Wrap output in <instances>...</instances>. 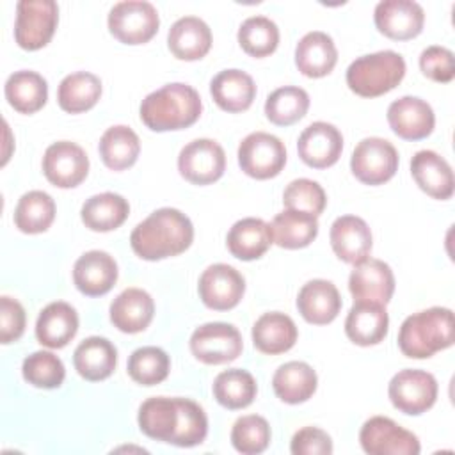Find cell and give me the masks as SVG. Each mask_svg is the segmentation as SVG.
<instances>
[{
    "mask_svg": "<svg viewBox=\"0 0 455 455\" xmlns=\"http://www.w3.org/2000/svg\"><path fill=\"white\" fill-rule=\"evenodd\" d=\"M137 421L148 437L181 448L201 444L208 434L203 407L188 398H148L139 407Z\"/></svg>",
    "mask_w": 455,
    "mask_h": 455,
    "instance_id": "6da1fadb",
    "label": "cell"
},
{
    "mask_svg": "<svg viewBox=\"0 0 455 455\" xmlns=\"http://www.w3.org/2000/svg\"><path fill=\"white\" fill-rule=\"evenodd\" d=\"M194 240L190 219L176 208H158L139 222L130 235L133 252L148 261H158L185 252Z\"/></svg>",
    "mask_w": 455,
    "mask_h": 455,
    "instance_id": "7a4b0ae2",
    "label": "cell"
},
{
    "mask_svg": "<svg viewBox=\"0 0 455 455\" xmlns=\"http://www.w3.org/2000/svg\"><path fill=\"white\" fill-rule=\"evenodd\" d=\"M203 112L199 92L181 82L167 84L149 92L140 103V119L153 132H171L192 126Z\"/></svg>",
    "mask_w": 455,
    "mask_h": 455,
    "instance_id": "3957f363",
    "label": "cell"
},
{
    "mask_svg": "<svg viewBox=\"0 0 455 455\" xmlns=\"http://www.w3.org/2000/svg\"><path fill=\"white\" fill-rule=\"evenodd\" d=\"M453 311L434 306L403 320L398 331V347L411 359H427L453 345Z\"/></svg>",
    "mask_w": 455,
    "mask_h": 455,
    "instance_id": "277c9868",
    "label": "cell"
},
{
    "mask_svg": "<svg viewBox=\"0 0 455 455\" xmlns=\"http://www.w3.org/2000/svg\"><path fill=\"white\" fill-rule=\"evenodd\" d=\"M405 76V60L393 50L357 57L347 69V85L363 98H377L393 91Z\"/></svg>",
    "mask_w": 455,
    "mask_h": 455,
    "instance_id": "5b68a950",
    "label": "cell"
},
{
    "mask_svg": "<svg viewBox=\"0 0 455 455\" xmlns=\"http://www.w3.org/2000/svg\"><path fill=\"white\" fill-rule=\"evenodd\" d=\"M59 23L53 0H21L16 5L14 39L23 50H39L50 43Z\"/></svg>",
    "mask_w": 455,
    "mask_h": 455,
    "instance_id": "8992f818",
    "label": "cell"
},
{
    "mask_svg": "<svg viewBox=\"0 0 455 455\" xmlns=\"http://www.w3.org/2000/svg\"><path fill=\"white\" fill-rule=\"evenodd\" d=\"M160 27L158 11L144 0L117 2L108 12L110 34L124 44H144L155 37Z\"/></svg>",
    "mask_w": 455,
    "mask_h": 455,
    "instance_id": "52a82bcc",
    "label": "cell"
},
{
    "mask_svg": "<svg viewBox=\"0 0 455 455\" xmlns=\"http://www.w3.org/2000/svg\"><path fill=\"white\" fill-rule=\"evenodd\" d=\"M242 171L256 180L277 176L286 164V148L279 137L267 132L249 133L238 146Z\"/></svg>",
    "mask_w": 455,
    "mask_h": 455,
    "instance_id": "ba28073f",
    "label": "cell"
},
{
    "mask_svg": "<svg viewBox=\"0 0 455 455\" xmlns=\"http://www.w3.org/2000/svg\"><path fill=\"white\" fill-rule=\"evenodd\" d=\"M387 395L395 409L403 414L418 416L427 412L437 398V380L425 370H402L393 375Z\"/></svg>",
    "mask_w": 455,
    "mask_h": 455,
    "instance_id": "9c48e42d",
    "label": "cell"
},
{
    "mask_svg": "<svg viewBox=\"0 0 455 455\" xmlns=\"http://www.w3.org/2000/svg\"><path fill=\"white\" fill-rule=\"evenodd\" d=\"M350 169L361 183L382 185L389 181L398 169V151L386 139L366 137L355 146Z\"/></svg>",
    "mask_w": 455,
    "mask_h": 455,
    "instance_id": "30bf717a",
    "label": "cell"
},
{
    "mask_svg": "<svg viewBox=\"0 0 455 455\" xmlns=\"http://www.w3.org/2000/svg\"><path fill=\"white\" fill-rule=\"evenodd\" d=\"M242 350V334L235 325L226 322L203 323L190 336V352L204 364L231 363Z\"/></svg>",
    "mask_w": 455,
    "mask_h": 455,
    "instance_id": "8fae6325",
    "label": "cell"
},
{
    "mask_svg": "<svg viewBox=\"0 0 455 455\" xmlns=\"http://www.w3.org/2000/svg\"><path fill=\"white\" fill-rule=\"evenodd\" d=\"M361 446L370 455H418V437L386 416H373L364 421L359 432Z\"/></svg>",
    "mask_w": 455,
    "mask_h": 455,
    "instance_id": "7c38bea8",
    "label": "cell"
},
{
    "mask_svg": "<svg viewBox=\"0 0 455 455\" xmlns=\"http://www.w3.org/2000/svg\"><path fill=\"white\" fill-rule=\"evenodd\" d=\"M178 171L192 185H210L226 171V153L212 139H196L178 155Z\"/></svg>",
    "mask_w": 455,
    "mask_h": 455,
    "instance_id": "4fadbf2b",
    "label": "cell"
},
{
    "mask_svg": "<svg viewBox=\"0 0 455 455\" xmlns=\"http://www.w3.org/2000/svg\"><path fill=\"white\" fill-rule=\"evenodd\" d=\"M43 172L52 185L59 188H73L85 180L89 172V158L78 144L59 140L46 148Z\"/></svg>",
    "mask_w": 455,
    "mask_h": 455,
    "instance_id": "5bb4252c",
    "label": "cell"
},
{
    "mask_svg": "<svg viewBox=\"0 0 455 455\" xmlns=\"http://www.w3.org/2000/svg\"><path fill=\"white\" fill-rule=\"evenodd\" d=\"M197 290L206 307L215 311H228L242 300L245 291V279L231 265L215 263L201 274Z\"/></svg>",
    "mask_w": 455,
    "mask_h": 455,
    "instance_id": "9a60e30c",
    "label": "cell"
},
{
    "mask_svg": "<svg viewBox=\"0 0 455 455\" xmlns=\"http://www.w3.org/2000/svg\"><path fill=\"white\" fill-rule=\"evenodd\" d=\"M375 27L380 34L395 41H407L421 34L425 11L412 0H384L373 12Z\"/></svg>",
    "mask_w": 455,
    "mask_h": 455,
    "instance_id": "2e32d148",
    "label": "cell"
},
{
    "mask_svg": "<svg viewBox=\"0 0 455 455\" xmlns=\"http://www.w3.org/2000/svg\"><path fill=\"white\" fill-rule=\"evenodd\" d=\"M300 160L313 169H327L338 162L343 151L341 132L325 121L311 123L297 140Z\"/></svg>",
    "mask_w": 455,
    "mask_h": 455,
    "instance_id": "e0dca14e",
    "label": "cell"
},
{
    "mask_svg": "<svg viewBox=\"0 0 455 455\" xmlns=\"http://www.w3.org/2000/svg\"><path fill=\"white\" fill-rule=\"evenodd\" d=\"M387 123L403 140H421L434 132L432 107L416 96H402L387 107Z\"/></svg>",
    "mask_w": 455,
    "mask_h": 455,
    "instance_id": "ac0fdd59",
    "label": "cell"
},
{
    "mask_svg": "<svg viewBox=\"0 0 455 455\" xmlns=\"http://www.w3.org/2000/svg\"><path fill=\"white\" fill-rule=\"evenodd\" d=\"M348 290L354 300H368L386 306L395 291L393 270L382 259L366 258L354 265L348 277Z\"/></svg>",
    "mask_w": 455,
    "mask_h": 455,
    "instance_id": "d6986e66",
    "label": "cell"
},
{
    "mask_svg": "<svg viewBox=\"0 0 455 455\" xmlns=\"http://www.w3.org/2000/svg\"><path fill=\"white\" fill-rule=\"evenodd\" d=\"M73 281L87 297L105 295L117 281V263L105 251H87L75 261Z\"/></svg>",
    "mask_w": 455,
    "mask_h": 455,
    "instance_id": "ffe728a7",
    "label": "cell"
},
{
    "mask_svg": "<svg viewBox=\"0 0 455 455\" xmlns=\"http://www.w3.org/2000/svg\"><path fill=\"white\" fill-rule=\"evenodd\" d=\"M331 245L334 254L350 265H357L370 256L371 231L368 224L355 215H341L331 226Z\"/></svg>",
    "mask_w": 455,
    "mask_h": 455,
    "instance_id": "44dd1931",
    "label": "cell"
},
{
    "mask_svg": "<svg viewBox=\"0 0 455 455\" xmlns=\"http://www.w3.org/2000/svg\"><path fill=\"white\" fill-rule=\"evenodd\" d=\"M389 316L384 304L355 300L345 320V332L350 341L361 347L380 343L387 336Z\"/></svg>",
    "mask_w": 455,
    "mask_h": 455,
    "instance_id": "7402d4cb",
    "label": "cell"
},
{
    "mask_svg": "<svg viewBox=\"0 0 455 455\" xmlns=\"http://www.w3.org/2000/svg\"><path fill=\"white\" fill-rule=\"evenodd\" d=\"M341 295L327 279L307 281L297 295V309L313 325L331 323L341 309Z\"/></svg>",
    "mask_w": 455,
    "mask_h": 455,
    "instance_id": "603a6c76",
    "label": "cell"
},
{
    "mask_svg": "<svg viewBox=\"0 0 455 455\" xmlns=\"http://www.w3.org/2000/svg\"><path fill=\"white\" fill-rule=\"evenodd\" d=\"M411 172L416 185L434 199H450L453 196V171L450 164L432 149L418 151L411 160Z\"/></svg>",
    "mask_w": 455,
    "mask_h": 455,
    "instance_id": "cb8c5ba5",
    "label": "cell"
},
{
    "mask_svg": "<svg viewBox=\"0 0 455 455\" xmlns=\"http://www.w3.org/2000/svg\"><path fill=\"white\" fill-rule=\"evenodd\" d=\"M171 53L180 60H199L212 48V30L197 16L176 20L167 34Z\"/></svg>",
    "mask_w": 455,
    "mask_h": 455,
    "instance_id": "d4e9b609",
    "label": "cell"
},
{
    "mask_svg": "<svg viewBox=\"0 0 455 455\" xmlns=\"http://www.w3.org/2000/svg\"><path fill=\"white\" fill-rule=\"evenodd\" d=\"M336 62V44L332 37L325 32H307L295 46V64L304 76L322 78L334 69Z\"/></svg>",
    "mask_w": 455,
    "mask_h": 455,
    "instance_id": "484cf974",
    "label": "cell"
},
{
    "mask_svg": "<svg viewBox=\"0 0 455 455\" xmlns=\"http://www.w3.org/2000/svg\"><path fill=\"white\" fill-rule=\"evenodd\" d=\"M155 315L151 295L140 288L123 290L110 304V322L121 332L135 334L144 331Z\"/></svg>",
    "mask_w": 455,
    "mask_h": 455,
    "instance_id": "4316f807",
    "label": "cell"
},
{
    "mask_svg": "<svg viewBox=\"0 0 455 455\" xmlns=\"http://www.w3.org/2000/svg\"><path fill=\"white\" fill-rule=\"evenodd\" d=\"M78 331V315L68 302L48 304L37 316L36 338L48 348L66 347Z\"/></svg>",
    "mask_w": 455,
    "mask_h": 455,
    "instance_id": "83f0119b",
    "label": "cell"
},
{
    "mask_svg": "<svg viewBox=\"0 0 455 455\" xmlns=\"http://www.w3.org/2000/svg\"><path fill=\"white\" fill-rule=\"evenodd\" d=\"M213 101L226 112H243L256 98V84L242 69H224L210 84Z\"/></svg>",
    "mask_w": 455,
    "mask_h": 455,
    "instance_id": "f1b7e54d",
    "label": "cell"
},
{
    "mask_svg": "<svg viewBox=\"0 0 455 455\" xmlns=\"http://www.w3.org/2000/svg\"><path fill=\"white\" fill-rule=\"evenodd\" d=\"M73 364L82 379L98 382L116 370L117 350L107 338L89 336L75 348Z\"/></svg>",
    "mask_w": 455,
    "mask_h": 455,
    "instance_id": "f546056e",
    "label": "cell"
},
{
    "mask_svg": "<svg viewBox=\"0 0 455 455\" xmlns=\"http://www.w3.org/2000/svg\"><path fill=\"white\" fill-rule=\"evenodd\" d=\"M272 242L274 240L270 224L256 217H245L236 220L226 238L229 252L243 261L261 258L268 251Z\"/></svg>",
    "mask_w": 455,
    "mask_h": 455,
    "instance_id": "4dcf8cb0",
    "label": "cell"
},
{
    "mask_svg": "<svg viewBox=\"0 0 455 455\" xmlns=\"http://www.w3.org/2000/svg\"><path fill=\"white\" fill-rule=\"evenodd\" d=\"M295 322L279 311L261 315L252 325V343L254 347L268 355L288 352L297 341Z\"/></svg>",
    "mask_w": 455,
    "mask_h": 455,
    "instance_id": "1f68e13d",
    "label": "cell"
},
{
    "mask_svg": "<svg viewBox=\"0 0 455 455\" xmlns=\"http://www.w3.org/2000/svg\"><path fill=\"white\" fill-rule=\"evenodd\" d=\"M316 384L318 377L315 370L304 361L284 363L272 377V387L277 398L291 405L309 400L316 391Z\"/></svg>",
    "mask_w": 455,
    "mask_h": 455,
    "instance_id": "d6a6232c",
    "label": "cell"
},
{
    "mask_svg": "<svg viewBox=\"0 0 455 455\" xmlns=\"http://www.w3.org/2000/svg\"><path fill=\"white\" fill-rule=\"evenodd\" d=\"M128 201L114 192H101L91 196L80 210V217L85 228L100 233L117 229L128 219Z\"/></svg>",
    "mask_w": 455,
    "mask_h": 455,
    "instance_id": "836d02e7",
    "label": "cell"
},
{
    "mask_svg": "<svg viewBox=\"0 0 455 455\" xmlns=\"http://www.w3.org/2000/svg\"><path fill=\"white\" fill-rule=\"evenodd\" d=\"M272 240L284 249H302L307 247L318 235V220L315 215L284 210L277 213L270 224Z\"/></svg>",
    "mask_w": 455,
    "mask_h": 455,
    "instance_id": "e575fe53",
    "label": "cell"
},
{
    "mask_svg": "<svg viewBox=\"0 0 455 455\" xmlns=\"http://www.w3.org/2000/svg\"><path fill=\"white\" fill-rule=\"evenodd\" d=\"M5 98L20 114H34L48 100V84L36 71H14L5 82Z\"/></svg>",
    "mask_w": 455,
    "mask_h": 455,
    "instance_id": "d590c367",
    "label": "cell"
},
{
    "mask_svg": "<svg viewBox=\"0 0 455 455\" xmlns=\"http://www.w3.org/2000/svg\"><path fill=\"white\" fill-rule=\"evenodd\" d=\"M101 96V80L87 71H76L62 78L57 89V101L64 112L82 114L92 108Z\"/></svg>",
    "mask_w": 455,
    "mask_h": 455,
    "instance_id": "8d00e7d4",
    "label": "cell"
},
{
    "mask_svg": "<svg viewBox=\"0 0 455 455\" xmlns=\"http://www.w3.org/2000/svg\"><path fill=\"white\" fill-rule=\"evenodd\" d=\"M140 153L139 135L124 124L110 126L100 139V156L112 171L132 167Z\"/></svg>",
    "mask_w": 455,
    "mask_h": 455,
    "instance_id": "74e56055",
    "label": "cell"
},
{
    "mask_svg": "<svg viewBox=\"0 0 455 455\" xmlns=\"http://www.w3.org/2000/svg\"><path fill=\"white\" fill-rule=\"evenodd\" d=\"M212 389H213L215 400L222 407L231 411L251 405L258 393L254 377L242 368H231V370L220 371L215 377Z\"/></svg>",
    "mask_w": 455,
    "mask_h": 455,
    "instance_id": "f35d334b",
    "label": "cell"
},
{
    "mask_svg": "<svg viewBox=\"0 0 455 455\" xmlns=\"http://www.w3.org/2000/svg\"><path fill=\"white\" fill-rule=\"evenodd\" d=\"M55 219V201L43 190L23 194L14 208V224L21 233L36 235L46 231Z\"/></svg>",
    "mask_w": 455,
    "mask_h": 455,
    "instance_id": "ab89813d",
    "label": "cell"
},
{
    "mask_svg": "<svg viewBox=\"0 0 455 455\" xmlns=\"http://www.w3.org/2000/svg\"><path fill=\"white\" fill-rule=\"evenodd\" d=\"M309 108V94L297 85H284L268 94L265 116L277 126H290L300 121Z\"/></svg>",
    "mask_w": 455,
    "mask_h": 455,
    "instance_id": "60d3db41",
    "label": "cell"
},
{
    "mask_svg": "<svg viewBox=\"0 0 455 455\" xmlns=\"http://www.w3.org/2000/svg\"><path fill=\"white\" fill-rule=\"evenodd\" d=\"M236 37L247 55L261 59L275 52L279 44V28L267 16H251L240 25Z\"/></svg>",
    "mask_w": 455,
    "mask_h": 455,
    "instance_id": "b9f144b4",
    "label": "cell"
},
{
    "mask_svg": "<svg viewBox=\"0 0 455 455\" xmlns=\"http://www.w3.org/2000/svg\"><path fill=\"white\" fill-rule=\"evenodd\" d=\"M171 361L160 347H140L128 357V375L140 386H155L167 379Z\"/></svg>",
    "mask_w": 455,
    "mask_h": 455,
    "instance_id": "7bdbcfd3",
    "label": "cell"
},
{
    "mask_svg": "<svg viewBox=\"0 0 455 455\" xmlns=\"http://www.w3.org/2000/svg\"><path fill=\"white\" fill-rule=\"evenodd\" d=\"M21 373L23 379L34 387L55 389L64 382L66 368L60 357L55 354L48 350H37L23 359Z\"/></svg>",
    "mask_w": 455,
    "mask_h": 455,
    "instance_id": "ee69618b",
    "label": "cell"
},
{
    "mask_svg": "<svg viewBox=\"0 0 455 455\" xmlns=\"http://www.w3.org/2000/svg\"><path fill=\"white\" fill-rule=\"evenodd\" d=\"M270 425L263 416L247 414L235 421L231 428V443L243 455H256L267 450L270 443Z\"/></svg>",
    "mask_w": 455,
    "mask_h": 455,
    "instance_id": "f6af8a7d",
    "label": "cell"
},
{
    "mask_svg": "<svg viewBox=\"0 0 455 455\" xmlns=\"http://www.w3.org/2000/svg\"><path fill=\"white\" fill-rule=\"evenodd\" d=\"M283 203L288 210H299L318 217L327 204L323 188L307 178H299L288 183L283 194Z\"/></svg>",
    "mask_w": 455,
    "mask_h": 455,
    "instance_id": "bcb514c9",
    "label": "cell"
},
{
    "mask_svg": "<svg viewBox=\"0 0 455 455\" xmlns=\"http://www.w3.org/2000/svg\"><path fill=\"white\" fill-rule=\"evenodd\" d=\"M419 69L427 78L439 84H448L455 76L453 53L444 46H427L419 55Z\"/></svg>",
    "mask_w": 455,
    "mask_h": 455,
    "instance_id": "7dc6e473",
    "label": "cell"
},
{
    "mask_svg": "<svg viewBox=\"0 0 455 455\" xmlns=\"http://www.w3.org/2000/svg\"><path fill=\"white\" fill-rule=\"evenodd\" d=\"M25 322L23 306L16 299L4 295L0 299V341L7 345L20 339L25 331Z\"/></svg>",
    "mask_w": 455,
    "mask_h": 455,
    "instance_id": "c3c4849f",
    "label": "cell"
},
{
    "mask_svg": "<svg viewBox=\"0 0 455 455\" xmlns=\"http://www.w3.org/2000/svg\"><path fill=\"white\" fill-rule=\"evenodd\" d=\"M290 451L293 455H327L332 453V441L322 428L304 427L293 434Z\"/></svg>",
    "mask_w": 455,
    "mask_h": 455,
    "instance_id": "681fc988",
    "label": "cell"
}]
</instances>
